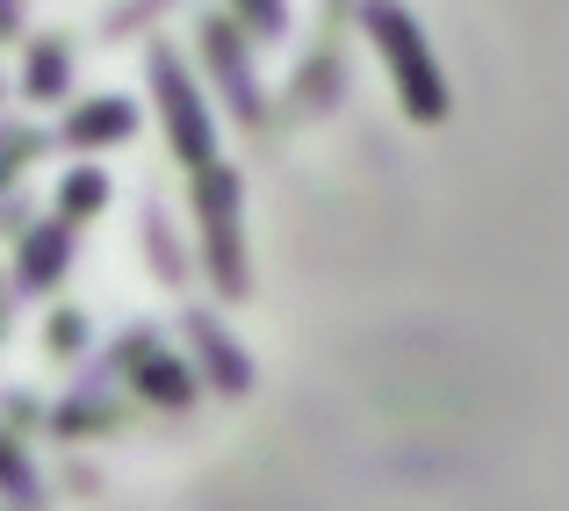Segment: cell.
<instances>
[{
    "label": "cell",
    "mask_w": 569,
    "mask_h": 511,
    "mask_svg": "<svg viewBox=\"0 0 569 511\" xmlns=\"http://www.w3.org/2000/svg\"><path fill=\"white\" fill-rule=\"evenodd\" d=\"M188 217H194V252H202V281L217 303H246L252 295V260H246V173L231 159L188 173Z\"/></svg>",
    "instance_id": "6da1fadb"
},
{
    "label": "cell",
    "mask_w": 569,
    "mask_h": 511,
    "mask_svg": "<svg viewBox=\"0 0 569 511\" xmlns=\"http://www.w3.org/2000/svg\"><path fill=\"white\" fill-rule=\"evenodd\" d=\"M361 29L368 43H376L389 87H397V109L411 116V123H447V109H455V87H447L440 58H432L426 29H418V14L403 8V0H361Z\"/></svg>",
    "instance_id": "7a4b0ae2"
},
{
    "label": "cell",
    "mask_w": 569,
    "mask_h": 511,
    "mask_svg": "<svg viewBox=\"0 0 569 511\" xmlns=\"http://www.w3.org/2000/svg\"><path fill=\"white\" fill-rule=\"evenodd\" d=\"M144 80H152V101H159V130H167V152L181 159V173H202L223 159V138H217V109L202 101V87H194V72L181 58L159 43L152 58H144Z\"/></svg>",
    "instance_id": "3957f363"
},
{
    "label": "cell",
    "mask_w": 569,
    "mask_h": 511,
    "mask_svg": "<svg viewBox=\"0 0 569 511\" xmlns=\"http://www.w3.org/2000/svg\"><path fill=\"white\" fill-rule=\"evenodd\" d=\"M109 368L123 374V382L138 389L152 411H173V418H188L194 403L209 397L202 374H194V360L173 353V339L159 332V324H123V332H116V345H109Z\"/></svg>",
    "instance_id": "277c9868"
},
{
    "label": "cell",
    "mask_w": 569,
    "mask_h": 511,
    "mask_svg": "<svg viewBox=\"0 0 569 511\" xmlns=\"http://www.w3.org/2000/svg\"><path fill=\"white\" fill-rule=\"evenodd\" d=\"M194 43H202V66H209V87H217V109H231V123H238V130L267 138L274 109H267L260 66H252L246 22H238V14H209V22L194 29Z\"/></svg>",
    "instance_id": "5b68a950"
},
{
    "label": "cell",
    "mask_w": 569,
    "mask_h": 511,
    "mask_svg": "<svg viewBox=\"0 0 569 511\" xmlns=\"http://www.w3.org/2000/svg\"><path fill=\"white\" fill-rule=\"evenodd\" d=\"M181 353L194 360V374H202V389L209 397H223V403H246L252 389H260V368H252V353L231 339V324L217 318V310H181Z\"/></svg>",
    "instance_id": "8992f818"
},
{
    "label": "cell",
    "mask_w": 569,
    "mask_h": 511,
    "mask_svg": "<svg viewBox=\"0 0 569 511\" xmlns=\"http://www.w3.org/2000/svg\"><path fill=\"white\" fill-rule=\"evenodd\" d=\"M72 223L66 217H37V231L14 246V267H8V281H14V295H58V281L72 274Z\"/></svg>",
    "instance_id": "52a82bcc"
},
{
    "label": "cell",
    "mask_w": 569,
    "mask_h": 511,
    "mask_svg": "<svg viewBox=\"0 0 569 511\" xmlns=\"http://www.w3.org/2000/svg\"><path fill=\"white\" fill-rule=\"evenodd\" d=\"M138 101L130 94H87L80 109H66L58 116V144L66 152H109V144H123V138H138Z\"/></svg>",
    "instance_id": "ba28073f"
},
{
    "label": "cell",
    "mask_w": 569,
    "mask_h": 511,
    "mask_svg": "<svg viewBox=\"0 0 569 511\" xmlns=\"http://www.w3.org/2000/svg\"><path fill=\"white\" fill-rule=\"evenodd\" d=\"M138 246H144V260H152V281H159V289L181 295L188 281H202V252L181 246V231H173V217L159 202L138 209Z\"/></svg>",
    "instance_id": "9c48e42d"
},
{
    "label": "cell",
    "mask_w": 569,
    "mask_h": 511,
    "mask_svg": "<svg viewBox=\"0 0 569 511\" xmlns=\"http://www.w3.org/2000/svg\"><path fill=\"white\" fill-rule=\"evenodd\" d=\"M123 425V403L109 397V389H94V382H80L66 403H51V418H43V432L51 440H109V432Z\"/></svg>",
    "instance_id": "30bf717a"
},
{
    "label": "cell",
    "mask_w": 569,
    "mask_h": 511,
    "mask_svg": "<svg viewBox=\"0 0 569 511\" xmlns=\"http://www.w3.org/2000/svg\"><path fill=\"white\" fill-rule=\"evenodd\" d=\"M22 94L37 101V109H58V101L72 94V43H66V37H29Z\"/></svg>",
    "instance_id": "8fae6325"
},
{
    "label": "cell",
    "mask_w": 569,
    "mask_h": 511,
    "mask_svg": "<svg viewBox=\"0 0 569 511\" xmlns=\"http://www.w3.org/2000/svg\"><path fill=\"white\" fill-rule=\"evenodd\" d=\"M0 504H14V511H43L51 504V490H43V469L29 461V447H22V432L0 418Z\"/></svg>",
    "instance_id": "7c38bea8"
},
{
    "label": "cell",
    "mask_w": 569,
    "mask_h": 511,
    "mask_svg": "<svg viewBox=\"0 0 569 511\" xmlns=\"http://www.w3.org/2000/svg\"><path fill=\"white\" fill-rule=\"evenodd\" d=\"M109 173H101V167H72L66 180H58V202H51V217H66L72 223V231H87V223H94L101 217V209H109Z\"/></svg>",
    "instance_id": "4fadbf2b"
},
{
    "label": "cell",
    "mask_w": 569,
    "mask_h": 511,
    "mask_svg": "<svg viewBox=\"0 0 569 511\" xmlns=\"http://www.w3.org/2000/svg\"><path fill=\"white\" fill-rule=\"evenodd\" d=\"M43 152H51V130H37V123H0V194L22 188V173L37 167Z\"/></svg>",
    "instance_id": "5bb4252c"
},
{
    "label": "cell",
    "mask_w": 569,
    "mask_h": 511,
    "mask_svg": "<svg viewBox=\"0 0 569 511\" xmlns=\"http://www.w3.org/2000/svg\"><path fill=\"white\" fill-rule=\"evenodd\" d=\"M87 345H94V318H87L80 303H58L51 318H43V353L51 360H87Z\"/></svg>",
    "instance_id": "9a60e30c"
},
{
    "label": "cell",
    "mask_w": 569,
    "mask_h": 511,
    "mask_svg": "<svg viewBox=\"0 0 569 511\" xmlns=\"http://www.w3.org/2000/svg\"><path fill=\"white\" fill-rule=\"evenodd\" d=\"M231 8L252 37H281V29H289V0H231Z\"/></svg>",
    "instance_id": "2e32d148"
},
{
    "label": "cell",
    "mask_w": 569,
    "mask_h": 511,
    "mask_svg": "<svg viewBox=\"0 0 569 511\" xmlns=\"http://www.w3.org/2000/svg\"><path fill=\"white\" fill-rule=\"evenodd\" d=\"M37 231V202H29V194H0V246H22V238Z\"/></svg>",
    "instance_id": "e0dca14e"
},
{
    "label": "cell",
    "mask_w": 569,
    "mask_h": 511,
    "mask_svg": "<svg viewBox=\"0 0 569 511\" xmlns=\"http://www.w3.org/2000/svg\"><path fill=\"white\" fill-rule=\"evenodd\" d=\"M8 332H14V281H0V345H8Z\"/></svg>",
    "instance_id": "ac0fdd59"
},
{
    "label": "cell",
    "mask_w": 569,
    "mask_h": 511,
    "mask_svg": "<svg viewBox=\"0 0 569 511\" xmlns=\"http://www.w3.org/2000/svg\"><path fill=\"white\" fill-rule=\"evenodd\" d=\"M0 37H14V0H0Z\"/></svg>",
    "instance_id": "d6986e66"
},
{
    "label": "cell",
    "mask_w": 569,
    "mask_h": 511,
    "mask_svg": "<svg viewBox=\"0 0 569 511\" xmlns=\"http://www.w3.org/2000/svg\"><path fill=\"white\" fill-rule=\"evenodd\" d=\"M0 101H8V87H0Z\"/></svg>",
    "instance_id": "ffe728a7"
}]
</instances>
